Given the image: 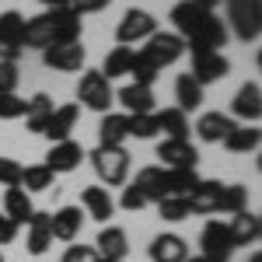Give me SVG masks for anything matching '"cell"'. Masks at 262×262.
<instances>
[{
  "instance_id": "obj_48",
  "label": "cell",
  "mask_w": 262,
  "mask_h": 262,
  "mask_svg": "<svg viewBox=\"0 0 262 262\" xmlns=\"http://www.w3.org/2000/svg\"><path fill=\"white\" fill-rule=\"evenodd\" d=\"M248 262H262V255H259V252H252V259H248Z\"/></svg>"
},
{
  "instance_id": "obj_2",
  "label": "cell",
  "mask_w": 262,
  "mask_h": 262,
  "mask_svg": "<svg viewBox=\"0 0 262 262\" xmlns=\"http://www.w3.org/2000/svg\"><path fill=\"white\" fill-rule=\"evenodd\" d=\"M88 161H91V168H95V175L105 189H119L129 179V150L126 147H101L98 143L88 154Z\"/></svg>"
},
{
  "instance_id": "obj_49",
  "label": "cell",
  "mask_w": 262,
  "mask_h": 262,
  "mask_svg": "<svg viewBox=\"0 0 262 262\" xmlns=\"http://www.w3.org/2000/svg\"><path fill=\"white\" fill-rule=\"evenodd\" d=\"M95 262H126V259H95Z\"/></svg>"
},
{
  "instance_id": "obj_38",
  "label": "cell",
  "mask_w": 262,
  "mask_h": 262,
  "mask_svg": "<svg viewBox=\"0 0 262 262\" xmlns=\"http://www.w3.org/2000/svg\"><path fill=\"white\" fill-rule=\"evenodd\" d=\"M158 67H150V63L143 60L140 53H137V60H133V70H129V77H133V84H140V88H150V84L158 81Z\"/></svg>"
},
{
  "instance_id": "obj_13",
  "label": "cell",
  "mask_w": 262,
  "mask_h": 262,
  "mask_svg": "<svg viewBox=\"0 0 262 262\" xmlns=\"http://www.w3.org/2000/svg\"><path fill=\"white\" fill-rule=\"evenodd\" d=\"M53 28H56V7L42 11L35 18H25V28H21L25 49H49L53 46Z\"/></svg>"
},
{
  "instance_id": "obj_3",
  "label": "cell",
  "mask_w": 262,
  "mask_h": 262,
  "mask_svg": "<svg viewBox=\"0 0 262 262\" xmlns=\"http://www.w3.org/2000/svg\"><path fill=\"white\" fill-rule=\"evenodd\" d=\"M227 32H234V39L255 42L262 32V0H227Z\"/></svg>"
},
{
  "instance_id": "obj_18",
  "label": "cell",
  "mask_w": 262,
  "mask_h": 262,
  "mask_svg": "<svg viewBox=\"0 0 262 262\" xmlns=\"http://www.w3.org/2000/svg\"><path fill=\"white\" fill-rule=\"evenodd\" d=\"M147 255H150V262H185L189 259V245H185L182 234H171L168 231V234H158L150 242Z\"/></svg>"
},
{
  "instance_id": "obj_40",
  "label": "cell",
  "mask_w": 262,
  "mask_h": 262,
  "mask_svg": "<svg viewBox=\"0 0 262 262\" xmlns=\"http://www.w3.org/2000/svg\"><path fill=\"white\" fill-rule=\"evenodd\" d=\"M18 81H21L18 63H4L0 60V95H14V91H18Z\"/></svg>"
},
{
  "instance_id": "obj_43",
  "label": "cell",
  "mask_w": 262,
  "mask_h": 262,
  "mask_svg": "<svg viewBox=\"0 0 262 262\" xmlns=\"http://www.w3.org/2000/svg\"><path fill=\"white\" fill-rule=\"evenodd\" d=\"M119 206H122V210H129V213H137V210H143V206H147V200L140 196V189H137V185L129 182V185L122 189V200H119Z\"/></svg>"
},
{
  "instance_id": "obj_33",
  "label": "cell",
  "mask_w": 262,
  "mask_h": 262,
  "mask_svg": "<svg viewBox=\"0 0 262 262\" xmlns=\"http://www.w3.org/2000/svg\"><path fill=\"white\" fill-rule=\"evenodd\" d=\"M262 143V129L259 126H234V133L224 140V147L231 154H255Z\"/></svg>"
},
{
  "instance_id": "obj_7",
  "label": "cell",
  "mask_w": 262,
  "mask_h": 262,
  "mask_svg": "<svg viewBox=\"0 0 262 262\" xmlns=\"http://www.w3.org/2000/svg\"><path fill=\"white\" fill-rule=\"evenodd\" d=\"M189 56H192V70H189V77L200 84V88L217 84V81H224V77L231 74V63H227L224 53H213V49H192Z\"/></svg>"
},
{
  "instance_id": "obj_28",
  "label": "cell",
  "mask_w": 262,
  "mask_h": 262,
  "mask_svg": "<svg viewBox=\"0 0 262 262\" xmlns=\"http://www.w3.org/2000/svg\"><path fill=\"white\" fill-rule=\"evenodd\" d=\"M133 60H137V49L133 46H116L105 53V63H101V77L112 81V77H126L133 70Z\"/></svg>"
},
{
  "instance_id": "obj_35",
  "label": "cell",
  "mask_w": 262,
  "mask_h": 262,
  "mask_svg": "<svg viewBox=\"0 0 262 262\" xmlns=\"http://www.w3.org/2000/svg\"><path fill=\"white\" fill-rule=\"evenodd\" d=\"M248 210V189L245 185H224L221 189V203H217V213H242Z\"/></svg>"
},
{
  "instance_id": "obj_11",
  "label": "cell",
  "mask_w": 262,
  "mask_h": 262,
  "mask_svg": "<svg viewBox=\"0 0 262 262\" xmlns=\"http://www.w3.org/2000/svg\"><path fill=\"white\" fill-rule=\"evenodd\" d=\"M42 63L49 70H63V74H81L88 63V49L84 42H70V46H49L42 49Z\"/></svg>"
},
{
  "instance_id": "obj_15",
  "label": "cell",
  "mask_w": 262,
  "mask_h": 262,
  "mask_svg": "<svg viewBox=\"0 0 262 262\" xmlns=\"http://www.w3.org/2000/svg\"><path fill=\"white\" fill-rule=\"evenodd\" d=\"M81 227H84L81 206H60L56 213H49V234H53V242H77Z\"/></svg>"
},
{
  "instance_id": "obj_16",
  "label": "cell",
  "mask_w": 262,
  "mask_h": 262,
  "mask_svg": "<svg viewBox=\"0 0 262 262\" xmlns=\"http://www.w3.org/2000/svg\"><path fill=\"white\" fill-rule=\"evenodd\" d=\"M234 126H238V122L231 119L227 112H203L200 119H196V137H200L203 143H224L234 133Z\"/></svg>"
},
{
  "instance_id": "obj_21",
  "label": "cell",
  "mask_w": 262,
  "mask_h": 262,
  "mask_svg": "<svg viewBox=\"0 0 262 262\" xmlns=\"http://www.w3.org/2000/svg\"><path fill=\"white\" fill-rule=\"evenodd\" d=\"M119 105L126 108V116H150V112H158L154 105V91L150 88H140V84H126V88H119Z\"/></svg>"
},
{
  "instance_id": "obj_17",
  "label": "cell",
  "mask_w": 262,
  "mask_h": 262,
  "mask_svg": "<svg viewBox=\"0 0 262 262\" xmlns=\"http://www.w3.org/2000/svg\"><path fill=\"white\" fill-rule=\"evenodd\" d=\"M158 161H164V168H196L200 150L189 140H161L158 143Z\"/></svg>"
},
{
  "instance_id": "obj_34",
  "label": "cell",
  "mask_w": 262,
  "mask_h": 262,
  "mask_svg": "<svg viewBox=\"0 0 262 262\" xmlns=\"http://www.w3.org/2000/svg\"><path fill=\"white\" fill-rule=\"evenodd\" d=\"M53 182H56V175H53L46 164H28V168L21 171V189H25L28 196H32V192H49Z\"/></svg>"
},
{
  "instance_id": "obj_8",
  "label": "cell",
  "mask_w": 262,
  "mask_h": 262,
  "mask_svg": "<svg viewBox=\"0 0 262 262\" xmlns=\"http://www.w3.org/2000/svg\"><path fill=\"white\" fill-rule=\"evenodd\" d=\"M234 255V245H231V234H227V224L221 221H206L200 234V259L203 262H231Z\"/></svg>"
},
{
  "instance_id": "obj_36",
  "label": "cell",
  "mask_w": 262,
  "mask_h": 262,
  "mask_svg": "<svg viewBox=\"0 0 262 262\" xmlns=\"http://www.w3.org/2000/svg\"><path fill=\"white\" fill-rule=\"evenodd\" d=\"M158 217H161V221H171V224L192 217V210H189V196H164V200L158 203Z\"/></svg>"
},
{
  "instance_id": "obj_51",
  "label": "cell",
  "mask_w": 262,
  "mask_h": 262,
  "mask_svg": "<svg viewBox=\"0 0 262 262\" xmlns=\"http://www.w3.org/2000/svg\"><path fill=\"white\" fill-rule=\"evenodd\" d=\"M0 262H4V255H0Z\"/></svg>"
},
{
  "instance_id": "obj_12",
  "label": "cell",
  "mask_w": 262,
  "mask_h": 262,
  "mask_svg": "<svg viewBox=\"0 0 262 262\" xmlns=\"http://www.w3.org/2000/svg\"><path fill=\"white\" fill-rule=\"evenodd\" d=\"M88 158V150H84L77 140H60L49 147V154H46V168L53 171V175H70V171H77L81 161Z\"/></svg>"
},
{
  "instance_id": "obj_20",
  "label": "cell",
  "mask_w": 262,
  "mask_h": 262,
  "mask_svg": "<svg viewBox=\"0 0 262 262\" xmlns=\"http://www.w3.org/2000/svg\"><path fill=\"white\" fill-rule=\"evenodd\" d=\"M227 234H231V245L238 248V245H255L262 234V221L259 213H252V210H242V213H234L231 224H227Z\"/></svg>"
},
{
  "instance_id": "obj_26",
  "label": "cell",
  "mask_w": 262,
  "mask_h": 262,
  "mask_svg": "<svg viewBox=\"0 0 262 262\" xmlns=\"http://www.w3.org/2000/svg\"><path fill=\"white\" fill-rule=\"evenodd\" d=\"M154 119H158V133H168L164 140H189V116L182 112V108H161V112H154Z\"/></svg>"
},
{
  "instance_id": "obj_6",
  "label": "cell",
  "mask_w": 262,
  "mask_h": 262,
  "mask_svg": "<svg viewBox=\"0 0 262 262\" xmlns=\"http://www.w3.org/2000/svg\"><path fill=\"white\" fill-rule=\"evenodd\" d=\"M158 32V18L150 11H140V7H129L122 21L116 25V39L119 46H137V42H147L150 35Z\"/></svg>"
},
{
  "instance_id": "obj_42",
  "label": "cell",
  "mask_w": 262,
  "mask_h": 262,
  "mask_svg": "<svg viewBox=\"0 0 262 262\" xmlns=\"http://www.w3.org/2000/svg\"><path fill=\"white\" fill-rule=\"evenodd\" d=\"M95 259H98L95 245H70V248L63 252L60 262H95Z\"/></svg>"
},
{
  "instance_id": "obj_10",
  "label": "cell",
  "mask_w": 262,
  "mask_h": 262,
  "mask_svg": "<svg viewBox=\"0 0 262 262\" xmlns=\"http://www.w3.org/2000/svg\"><path fill=\"white\" fill-rule=\"evenodd\" d=\"M259 116H262V88L259 81H245L238 88V95L231 98V119L234 122L242 119V126H255Z\"/></svg>"
},
{
  "instance_id": "obj_32",
  "label": "cell",
  "mask_w": 262,
  "mask_h": 262,
  "mask_svg": "<svg viewBox=\"0 0 262 262\" xmlns=\"http://www.w3.org/2000/svg\"><path fill=\"white\" fill-rule=\"evenodd\" d=\"M200 185L196 168H164V196H189Z\"/></svg>"
},
{
  "instance_id": "obj_50",
  "label": "cell",
  "mask_w": 262,
  "mask_h": 262,
  "mask_svg": "<svg viewBox=\"0 0 262 262\" xmlns=\"http://www.w3.org/2000/svg\"><path fill=\"white\" fill-rule=\"evenodd\" d=\"M185 262H203V259H200V255H189V259H185Z\"/></svg>"
},
{
  "instance_id": "obj_27",
  "label": "cell",
  "mask_w": 262,
  "mask_h": 262,
  "mask_svg": "<svg viewBox=\"0 0 262 262\" xmlns=\"http://www.w3.org/2000/svg\"><path fill=\"white\" fill-rule=\"evenodd\" d=\"M133 185L140 189V196L147 203H158L164 200V168H158V164H150V168H140L137 171V179H133Z\"/></svg>"
},
{
  "instance_id": "obj_39",
  "label": "cell",
  "mask_w": 262,
  "mask_h": 262,
  "mask_svg": "<svg viewBox=\"0 0 262 262\" xmlns=\"http://www.w3.org/2000/svg\"><path fill=\"white\" fill-rule=\"evenodd\" d=\"M25 108H28V101L21 98L18 91L14 95H0V119H25Z\"/></svg>"
},
{
  "instance_id": "obj_44",
  "label": "cell",
  "mask_w": 262,
  "mask_h": 262,
  "mask_svg": "<svg viewBox=\"0 0 262 262\" xmlns=\"http://www.w3.org/2000/svg\"><path fill=\"white\" fill-rule=\"evenodd\" d=\"M14 238H18V224L11 221V217H4V213H0V245H11Z\"/></svg>"
},
{
  "instance_id": "obj_25",
  "label": "cell",
  "mask_w": 262,
  "mask_h": 262,
  "mask_svg": "<svg viewBox=\"0 0 262 262\" xmlns=\"http://www.w3.org/2000/svg\"><path fill=\"white\" fill-rule=\"evenodd\" d=\"M25 245H28L32 255H46V252H49L53 234H49V213H46V210H35V213L28 217V238H25Z\"/></svg>"
},
{
  "instance_id": "obj_1",
  "label": "cell",
  "mask_w": 262,
  "mask_h": 262,
  "mask_svg": "<svg viewBox=\"0 0 262 262\" xmlns=\"http://www.w3.org/2000/svg\"><path fill=\"white\" fill-rule=\"evenodd\" d=\"M171 25H175V35L185 42V53H192V49H213V53H221L224 46H227V25H224L213 11H203L196 7L192 0H182L171 7Z\"/></svg>"
},
{
  "instance_id": "obj_31",
  "label": "cell",
  "mask_w": 262,
  "mask_h": 262,
  "mask_svg": "<svg viewBox=\"0 0 262 262\" xmlns=\"http://www.w3.org/2000/svg\"><path fill=\"white\" fill-rule=\"evenodd\" d=\"M203 98H206V88H200L189 74H179V81H175V101H179V105H175V108H182V112L189 116V112H196L203 105Z\"/></svg>"
},
{
  "instance_id": "obj_14",
  "label": "cell",
  "mask_w": 262,
  "mask_h": 262,
  "mask_svg": "<svg viewBox=\"0 0 262 262\" xmlns=\"http://www.w3.org/2000/svg\"><path fill=\"white\" fill-rule=\"evenodd\" d=\"M81 206H84V217L98 224H108V217L116 213V200L105 185H84L81 189Z\"/></svg>"
},
{
  "instance_id": "obj_19",
  "label": "cell",
  "mask_w": 262,
  "mask_h": 262,
  "mask_svg": "<svg viewBox=\"0 0 262 262\" xmlns=\"http://www.w3.org/2000/svg\"><path fill=\"white\" fill-rule=\"evenodd\" d=\"M95 252H98V259H126V255H129V238H126V231L116 227V224H105L98 231Z\"/></svg>"
},
{
  "instance_id": "obj_29",
  "label": "cell",
  "mask_w": 262,
  "mask_h": 262,
  "mask_svg": "<svg viewBox=\"0 0 262 262\" xmlns=\"http://www.w3.org/2000/svg\"><path fill=\"white\" fill-rule=\"evenodd\" d=\"M53 98L46 95V91H39V95H32L28 98V108H25V126H28V133H46V122H49V116H53Z\"/></svg>"
},
{
  "instance_id": "obj_37",
  "label": "cell",
  "mask_w": 262,
  "mask_h": 262,
  "mask_svg": "<svg viewBox=\"0 0 262 262\" xmlns=\"http://www.w3.org/2000/svg\"><path fill=\"white\" fill-rule=\"evenodd\" d=\"M129 137H137V140H154V137H158V119H154V112H150V116H129Z\"/></svg>"
},
{
  "instance_id": "obj_9",
  "label": "cell",
  "mask_w": 262,
  "mask_h": 262,
  "mask_svg": "<svg viewBox=\"0 0 262 262\" xmlns=\"http://www.w3.org/2000/svg\"><path fill=\"white\" fill-rule=\"evenodd\" d=\"M21 28H25V18H21L18 11H4L0 14V60L4 63H18L25 56Z\"/></svg>"
},
{
  "instance_id": "obj_23",
  "label": "cell",
  "mask_w": 262,
  "mask_h": 262,
  "mask_svg": "<svg viewBox=\"0 0 262 262\" xmlns=\"http://www.w3.org/2000/svg\"><path fill=\"white\" fill-rule=\"evenodd\" d=\"M77 116H81L77 105H56L53 116H49V122H46V133H42V137H49L53 143L70 140V133H74V126H77Z\"/></svg>"
},
{
  "instance_id": "obj_4",
  "label": "cell",
  "mask_w": 262,
  "mask_h": 262,
  "mask_svg": "<svg viewBox=\"0 0 262 262\" xmlns=\"http://www.w3.org/2000/svg\"><path fill=\"white\" fill-rule=\"evenodd\" d=\"M116 98V91H112V81H105L101 77V70H81V81H77V101H81L84 108H91V112H108V105Z\"/></svg>"
},
{
  "instance_id": "obj_24",
  "label": "cell",
  "mask_w": 262,
  "mask_h": 262,
  "mask_svg": "<svg viewBox=\"0 0 262 262\" xmlns=\"http://www.w3.org/2000/svg\"><path fill=\"white\" fill-rule=\"evenodd\" d=\"M221 189L224 182H213V179H200V185L189 192V210L192 213H200V217H206V213H217V203H221Z\"/></svg>"
},
{
  "instance_id": "obj_46",
  "label": "cell",
  "mask_w": 262,
  "mask_h": 262,
  "mask_svg": "<svg viewBox=\"0 0 262 262\" xmlns=\"http://www.w3.org/2000/svg\"><path fill=\"white\" fill-rule=\"evenodd\" d=\"M196 7H203V11H213V7H221V4H227V0H192Z\"/></svg>"
},
{
  "instance_id": "obj_5",
  "label": "cell",
  "mask_w": 262,
  "mask_h": 262,
  "mask_svg": "<svg viewBox=\"0 0 262 262\" xmlns=\"http://www.w3.org/2000/svg\"><path fill=\"white\" fill-rule=\"evenodd\" d=\"M137 53H140L150 67L164 70V67H171V63H179L182 56H185V42H182L175 32H154L150 39L143 42V49H137Z\"/></svg>"
},
{
  "instance_id": "obj_41",
  "label": "cell",
  "mask_w": 262,
  "mask_h": 262,
  "mask_svg": "<svg viewBox=\"0 0 262 262\" xmlns=\"http://www.w3.org/2000/svg\"><path fill=\"white\" fill-rule=\"evenodd\" d=\"M21 168L14 158H0V185H7V189H14V185H21Z\"/></svg>"
},
{
  "instance_id": "obj_47",
  "label": "cell",
  "mask_w": 262,
  "mask_h": 262,
  "mask_svg": "<svg viewBox=\"0 0 262 262\" xmlns=\"http://www.w3.org/2000/svg\"><path fill=\"white\" fill-rule=\"evenodd\" d=\"M39 4H46V11H53V7H60L63 0H39Z\"/></svg>"
},
{
  "instance_id": "obj_22",
  "label": "cell",
  "mask_w": 262,
  "mask_h": 262,
  "mask_svg": "<svg viewBox=\"0 0 262 262\" xmlns=\"http://www.w3.org/2000/svg\"><path fill=\"white\" fill-rule=\"evenodd\" d=\"M129 140V116L126 112H105L98 122V143L101 147H122Z\"/></svg>"
},
{
  "instance_id": "obj_30",
  "label": "cell",
  "mask_w": 262,
  "mask_h": 262,
  "mask_svg": "<svg viewBox=\"0 0 262 262\" xmlns=\"http://www.w3.org/2000/svg\"><path fill=\"white\" fill-rule=\"evenodd\" d=\"M32 213H35L32 196H28L21 185H14V189H7V192H4V217H11V221L21 227V224H28Z\"/></svg>"
},
{
  "instance_id": "obj_45",
  "label": "cell",
  "mask_w": 262,
  "mask_h": 262,
  "mask_svg": "<svg viewBox=\"0 0 262 262\" xmlns=\"http://www.w3.org/2000/svg\"><path fill=\"white\" fill-rule=\"evenodd\" d=\"M112 0H74V7H77V14H98L105 11Z\"/></svg>"
}]
</instances>
